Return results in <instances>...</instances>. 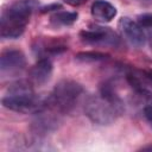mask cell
<instances>
[{"label":"cell","mask_w":152,"mask_h":152,"mask_svg":"<svg viewBox=\"0 0 152 152\" xmlns=\"http://www.w3.org/2000/svg\"><path fill=\"white\" fill-rule=\"evenodd\" d=\"M86 115L97 125H110L124 113V102L109 83L100 88L99 94H93L84 102Z\"/></svg>","instance_id":"1"},{"label":"cell","mask_w":152,"mask_h":152,"mask_svg":"<svg viewBox=\"0 0 152 152\" xmlns=\"http://www.w3.org/2000/svg\"><path fill=\"white\" fill-rule=\"evenodd\" d=\"M1 102L5 108L24 114H37L46 106L45 99L36 95L31 84L25 81H19L10 86Z\"/></svg>","instance_id":"2"},{"label":"cell","mask_w":152,"mask_h":152,"mask_svg":"<svg viewBox=\"0 0 152 152\" xmlns=\"http://www.w3.org/2000/svg\"><path fill=\"white\" fill-rule=\"evenodd\" d=\"M36 7V0H17L13 2L1 14L0 36L10 39L20 37L24 33L30 17Z\"/></svg>","instance_id":"3"},{"label":"cell","mask_w":152,"mask_h":152,"mask_svg":"<svg viewBox=\"0 0 152 152\" xmlns=\"http://www.w3.org/2000/svg\"><path fill=\"white\" fill-rule=\"evenodd\" d=\"M83 88L72 80H62L52 89L51 94L45 99L46 107L64 115L70 113L76 106Z\"/></svg>","instance_id":"4"},{"label":"cell","mask_w":152,"mask_h":152,"mask_svg":"<svg viewBox=\"0 0 152 152\" xmlns=\"http://www.w3.org/2000/svg\"><path fill=\"white\" fill-rule=\"evenodd\" d=\"M82 42L87 44H102L116 46L119 44L118 34L109 27L95 26L89 30H83L80 33Z\"/></svg>","instance_id":"5"},{"label":"cell","mask_w":152,"mask_h":152,"mask_svg":"<svg viewBox=\"0 0 152 152\" xmlns=\"http://www.w3.org/2000/svg\"><path fill=\"white\" fill-rule=\"evenodd\" d=\"M61 116L62 114L48 108H45L40 112L37 113L36 119L32 121L31 129L36 134H46L51 131H55L58 127V124L61 122Z\"/></svg>","instance_id":"6"},{"label":"cell","mask_w":152,"mask_h":152,"mask_svg":"<svg viewBox=\"0 0 152 152\" xmlns=\"http://www.w3.org/2000/svg\"><path fill=\"white\" fill-rule=\"evenodd\" d=\"M26 65L25 55L17 49H7L0 56V71L1 74H17Z\"/></svg>","instance_id":"7"},{"label":"cell","mask_w":152,"mask_h":152,"mask_svg":"<svg viewBox=\"0 0 152 152\" xmlns=\"http://www.w3.org/2000/svg\"><path fill=\"white\" fill-rule=\"evenodd\" d=\"M119 28L121 30L122 34L125 36V38L134 46H142L146 42V37L142 32V28L140 27V25L135 21H133L132 19L124 17L120 19L119 21Z\"/></svg>","instance_id":"8"},{"label":"cell","mask_w":152,"mask_h":152,"mask_svg":"<svg viewBox=\"0 0 152 152\" xmlns=\"http://www.w3.org/2000/svg\"><path fill=\"white\" fill-rule=\"evenodd\" d=\"M52 74V63L48 58H40L32 68L30 69L28 76L30 81L34 84H43L45 83Z\"/></svg>","instance_id":"9"},{"label":"cell","mask_w":152,"mask_h":152,"mask_svg":"<svg viewBox=\"0 0 152 152\" xmlns=\"http://www.w3.org/2000/svg\"><path fill=\"white\" fill-rule=\"evenodd\" d=\"M91 15L99 21L107 23L116 15V8L106 0H96L91 5Z\"/></svg>","instance_id":"10"},{"label":"cell","mask_w":152,"mask_h":152,"mask_svg":"<svg viewBox=\"0 0 152 152\" xmlns=\"http://www.w3.org/2000/svg\"><path fill=\"white\" fill-rule=\"evenodd\" d=\"M68 48L64 44H61L58 42H44V43H38V45L34 48V50H37V53L42 55V58H46L48 56H53V55H58L62 53L66 50Z\"/></svg>","instance_id":"11"},{"label":"cell","mask_w":152,"mask_h":152,"mask_svg":"<svg viewBox=\"0 0 152 152\" xmlns=\"http://www.w3.org/2000/svg\"><path fill=\"white\" fill-rule=\"evenodd\" d=\"M78 14L76 12H56L55 14L51 15L50 23L53 26H68L74 24L77 20Z\"/></svg>","instance_id":"12"},{"label":"cell","mask_w":152,"mask_h":152,"mask_svg":"<svg viewBox=\"0 0 152 152\" xmlns=\"http://www.w3.org/2000/svg\"><path fill=\"white\" fill-rule=\"evenodd\" d=\"M109 56L107 53H101L96 51H87V52H80L76 55V59L81 62H100L107 59Z\"/></svg>","instance_id":"13"},{"label":"cell","mask_w":152,"mask_h":152,"mask_svg":"<svg viewBox=\"0 0 152 152\" xmlns=\"http://www.w3.org/2000/svg\"><path fill=\"white\" fill-rule=\"evenodd\" d=\"M138 24L142 28H152V14L151 13H144L138 17Z\"/></svg>","instance_id":"14"},{"label":"cell","mask_w":152,"mask_h":152,"mask_svg":"<svg viewBox=\"0 0 152 152\" xmlns=\"http://www.w3.org/2000/svg\"><path fill=\"white\" fill-rule=\"evenodd\" d=\"M142 113H144V116H145L146 121L152 127V106H145V107H142Z\"/></svg>","instance_id":"15"},{"label":"cell","mask_w":152,"mask_h":152,"mask_svg":"<svg viewBox=\"0 0 152 152\" xmlns=\"http://www.w3.org/2000/svg\"><path fill=\"white\" fill-rule=\"evenodd\" d=\"M57 8H61V5L59 4H52V5H49V6L42 7L40 13H46V12H50V11H53V10H57Z\"/></svg>","instance_id":"16"},{"label":"cell","mask_w":152,"mask_h":152,"mask_svg":"<svg viewBox=\"0 0 152 152\" xmlns=\"http://www.w3.org/2000/svg\"><path fill=\"white\" fill-rule=\"evenodd\" d=\"M141 74L146 81V83L148 84H152V70L148 69V70H141Z\"/></svg>","instance_id":"17"},{"label":"cell","mask_w":152,"mask_h":152,"mask_svg":"<svg viewBox=\"0 0 152 152\" xmlns=\"http://www.w3.org/2000/svg\"><path fill=\"white\" fill-rule=\"evenodd\" d=\"M66 5H70V6H74V7H76V6H81V5H83L84 2H87L88 0H63Z\"/></svg>","instance_id":"18"},{"label":"cell","mask_w":152,"mask_h":152,"mask_svg":"<svg viewBox=\"0 0 152 152\" xmlns=\"http://www.w3.org/2000/svg\"><path fill=\"white\" fill-rule=\"evenodd\" d=\"M137 2L141 4V5H145V6H148V5H152V0H135Z\"/></svg>","instance_id":"19"}]
</instances>
